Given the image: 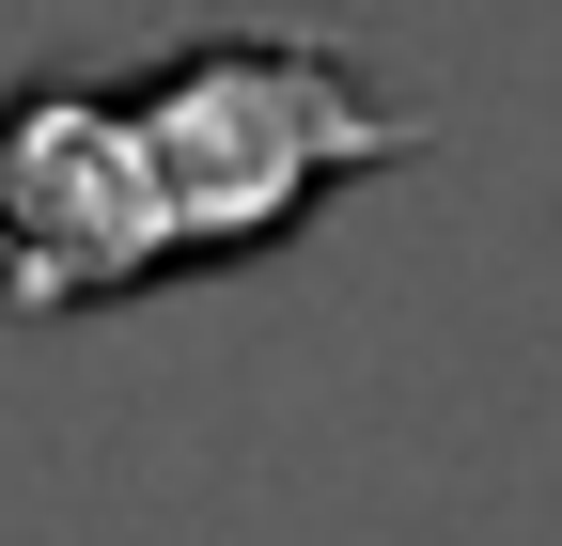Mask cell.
<instances>
[{"label": "cell", "instance_id": "cell-1", "mask_svg": "<svg viewBox=\"0 0 562 546\" xmlns=\"http://www.w3.org/2000/svg\"><path fill=\"white\" fill-rule=\"evenodd\" d=\"M125 125L157 157V219H172V282L297 250L360 172H406L438 141V110L391 94L360 47L328 32H172L125 47Z\"/></svg>", "mask_w": 562, "mask_h": 546}, {"label": "cell", "instance_id": "cell-2", "mask_svg": "<svg viewBox=\"0 0 562 546\" xmlns=\"http://www.w3.org/2000/svg\"><path fill=\"white\" fill-rule=\"evenodd\" d=\"M172 282L157 157L110 62H32L0 94V328H79Z\"/></svg>", "mask_w": 562, "mask_h": 546}]
</instances>
